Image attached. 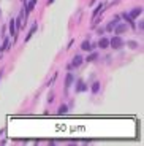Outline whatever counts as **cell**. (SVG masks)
Masks as SVG:
<instances>
[{
    "label": "cell",
    "instance_id": "cell-1",
    "mask_svg": "<svg viewBox=\"0 0 144 146\" xmlns=\"http://www.w3.org/2000/svg\"><path fill=\"white\" fill-rule=\"evenodd\" d=\"M109 46H111L112 49H120V48L124 46V40H122V36H120V35L112 36L111 40H109Z\"/></svg>",
    "mask_w": 144,
    "mask_h": 146
},
{
    "label": "cell",
    "instance_id": "cell-2",
    "mask_svg": "<svg viewBox=\"0 0 144 146\" xmlns=\"http://www.w3.org/2000/svg\"><path fill=\"white\" fill-rule=\"evenodd\" d=\"M127 30H128V24H125V22H119V24L114 27L116 35H122V33H125Z\"/></svg>",
    "mask_w": 144,
    "mask_h": 146
},
{
    "label": "cell",
    "instance_id": "cell-3",
    "mask_svg": "<svg viewBox=\"0 0 144 146\" xmlns=\"http://www.w3.org/2000/svg\"><path fill=\"white\" fill-rule=\"evenodd\" d=\"M103 8H104V3H103V2H100V3L97 5V8L94 10V15H92V21H95V19L98 18V15H101V13H103Z\"/></svg>",
    "mask_w": 144,
    "mask_h": 146
},
{
    "label": "cell",
    "instance_id": "cell-4",
    "mask_svg": "<svg viewBox=\"0 0 144 146\" xmlns=\"http://www.w3.org/2000/svg\"><path fill=\"white\" fill-rule=\"evenodd\" d=\"M83 62H84V59L81 57L79 54H76L75 57L71 59V65H70V68H71V67H75V68H78V67H79V65H81V64H83Z\"/></svg>",
    "mask_w": 144,
    "mask_h": 146
},
{
    "label": "cell",
    "instance_id": "cell-5",
    "mask_svg": "<svg viewBox=\"0 0 144 146\" xmlns=\"http://www.w3.org/2000/svg\"><path fill=\"white\" fill-rule=\"evenodd\" d=\"M128 15H130V18H131V19H136L138 16H141V15H143V8H141V7L133 8V10H131V11L128 13Z\"/></svg>",
    "mask_w": 144,
    "mask_h": 146
},
{
    "label": "cell",
    "instance_id": "cell-6",
    "mask_svg": "<svg viewBox=\"0 0 144 146\" xmlns=\"http://www.w3.org/2000/svg\"><path fill=\"white\" fill-rule=\"evenodd\" d=\"M117 24H119V16H114V18L109 21V24H108V27H106V30H109V32H111V30H114V27L117 26Z\"/></svg>",
    "mask_w": 144,
    "mask_h": 146
},
{
    "label": "cell",
    "instance_id": "cell-7",
    "mask_svg": "<svg viewBox=\"0 0 144 146\" xmlns=\"http://www.w3.org/2000/svg\"><path fill=\"white\" fill-rule=\"evenodd\" d=\"M84 91H87V86L84 84L83 80H78L76 81V92H84Z\"/></svg>",
    "mask_w": 144,
    "mask_h": 146
},
{
    "label": "cell",
    "instance_id": "cell-8",
    "mask_svg": "<svg viewBox=\"0 0 144 146\" xmlns=\"http://www.w3.org/2000/svg\"><path fill=\"white\" fill-rule=\"evenodd\" d=\"M98 48H100V49H106V48H109V40L108 38H100V40H98Z\"/></svg>",
    "mask_w": 144,
    "mask_h": 146
},
{
    "label": "cell",
    "instance_id": "cell-9",
    "mask_svg": "<svg viewBox=\"0 0 144 146\" xmlns=\"http://www.w3.org/2000/svg\"><path fill=\"white\" fill-rule=\"evenodd\" d=\"M73 81H75L73 75L71 73H67V78H65V89H70V86L73 84Z\"/></svg>",
    "mask_w": 144,
    "mask_h": 146
},
{
    "label": "cell",
    "instance_id": "cell-10",
    "mask_svg": "<svg viewBox=\"0 0 144 146\" xmlns=\"http://www.w3.org/2000/svg\"><path fill=\"white\" fill-rule=\"evenodd\" d=\"M81 49H83V51H94V46H92V43H90L89 40H86L81 44Z\"/></svg>",
    "mask_w": 144,
    "mask_h": 146
},
{
    "label": "cell",
    "instance_id": "cell-11",
    "mask_svg": "<svg viewBox=\"0 0 144 146\" xmlns=\"http://www.w3.org/2000/svg\"><path fill=\"white\" fill-rule=\"evenodd\" d=\"M36 30H38V26H36V24H33V26H32V29L29 30V33H27V36H25V40H24V41H29L30 38H32V36L35 35V32H36Z\"/></svg>",
    "mask_w": 144,
    "mask_h": 146
},
{
    "label": "cell",
    "instance_id": "cell-12",
    "mask_svg": "<svg viewBox=\"0 0 144 146\" xmlns=\"http://www.w3.org/2000/svg\"><path fill=\"white\" fill-rule=\"evenodd\" d=\"M8 29H10V35L11 36H16V24H15V19H11L10 24H8Z\"/></svg>",
    "mask_w": 144,
    "mask_h": 146
},
{
    "label": "cell",
    "instance_id": "cell-13",
    "mask_svg": "<svg viewBox=\"0 0 144 146\" xmlns=\"http://www.w3.org/2000/svg\"><path fill=\"white\" fill-rule=\"evenodd\" d=\"M122 16H124V19H125V22H127V24H128L130 27H133V29H135V22H133V19L130 18V15H128V13H124Z\"/></svg>",
    "mask_w": 144,
    "mask_h": 146
},
{
    "label": "cell",
    "instance_id": "cell-14",
    "mask_svg": "<svg viewBox=\"0 0 144 146\" xmlns=\"http://www.w3.org/2000/svg\"><path fill=\"white\" fill-rule=\"evenodd\" d=\"M97 57H98V54H97V52H92V54H90V56H87V57L84 59V60H86V62H94V60H97Z\"/></svg>",
    "mask_w": 144,
    "mask_h": 146
},
{
    "label": "cell",
    "instance_id": "cell-15",
    "mask_svg": "<svg viewBox=\"0 0 144 146\" xmlns=\"http://www.w3.org/2000/svg\"><path fill=\"white\" fill-rule=\"evenodd\" d=\"M98 91H100V83H94L92 84V94H98Z\"/></svg>",
    "mask_w": 144,
    "mask_h": 146
},
{
    "label": "cell",
    "instance_id": "cell-16",
    "mask_svg": "<svg viewBox=\"0 0 144 146\" xmlns=\"http://www.w3.org/2000/svg\"><path fill=\"white\" fill-rule=\"evenodd\" d=\"M67 111H68V106H67V105H60V106H59V113H60V114H65Z\"/></svg>",
    "mask_w": 144,
    "mask_h": 146
},
{
    "label": "cell",
    "instance_id": "cell-17",
    "mask_svg": "<svg viewBox=\"0 0 144 146\" xmlns=\"http://www.w3.org/2000/svg\"><path fill=\"white\" fill-rule=\"evenodd\" d=\"M8 46H10V38H7V36H5V40H3V44H2V49H8Z\"/></svg>",
    "mask_w": 144,
    "mask_h": 146
},
{
    "label": "cell",
    "instance_id": "cell-18",
    "mask_svg": "<svg viewBox=\"0 0 144 146\" xmlns=\"http://www.w3.org/2000/svg\"><path fill=\"white\" fill-rule=\"evenodd\" d=\"M127 44H128L131 49H136V48H138V43H136V41H127Z\"/></svg>",
    "mask_w": 144,
    "mask_h": 146
},
{
    "label": "cell",
    "instance_id": "cell-19",
    "mask_svg": "<svg viewBox=\"0 0 144 146\" xmlns=\"http://www.w3.org/2000/svg\"><path fill=\"white\" fill-rule=\"evenodd\" d=\"M2 133H3V130H0V135H2Z\"/></svg>",
    "mask_w": 144,
    "mask_h": 146
},
{
    "label": "cell",
    "instance_id": "cell-20",
    "mask_svg": "<svg viewBox=\"0 0 144 146\" xmlns=\"http://www.w3.org/2000/svg\"><path fill=\"white\" fill-rule=\"evenodd\" d=\"M2 73H3V72H0V78H2Z\"/></svg>",
    "mask_w": 144,
    "mask_h": 146
},
{
    "label": "cell",
    "instance_id": "cell-21",
    "mask_svg": "<svg viewBox=\"0 0 144 146\" xmlns=\"http://www.w3.org/2000/svg\"><path fill=\"white\" fill-rule=\"evenodd\" d=\"M21 2H25V0H21Z\"/></svg>",
    "mask_w": 144,
    "mask_h": 146
}]
</instances>
